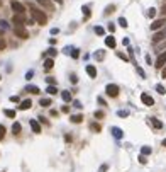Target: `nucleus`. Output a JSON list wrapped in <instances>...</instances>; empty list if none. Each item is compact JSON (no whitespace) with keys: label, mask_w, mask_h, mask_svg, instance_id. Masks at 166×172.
<instances>
[{"label":"nucleus","mask_w":166,"mask_h":172,"mask_svg":"<svg viewBox=\"0 0 166 172\" xmlns=\"http://www.w3.org/2000/svg\"><path fill=\"white\" fill-rule=\"evenodd\" d=\"M31 14H32V20L38 22V24H41V26H44V24L48 22V15H46L42 10L36 9L34 5H31Z\"/></svg>","instance_id":"nucleus-1"},{"label":"nucleus","mask_w":166,"mask_h":172,"mask_svg":"<svg viewBox=\"0 0 166 172\" xmlns=\"http://www.w3.org/2000/svg\"><path fill=\"white\" fill-rule=\"evenodd\" d=\"M165 39H166V27L156 31V32L153 34V44H158L159 41H165Z\"/></svg>","instance_id":"nucleus-2"},{"label":"nucleus","mask_w":166,"mask_h":172,"mask_svg":"<svg viewBox=\"0 0 166 172\" xmlns=\"http://www.w3.org/2000/svg\"><path fill=\"white\" fill-rule=\"evenodd\" d=\"M105 94H107L108 97H117L119 95V87L115 84H108L107 87H105Z\"/></svg>","instance_id":"nucleus-3"},{"label":"nucleus","mask_w":166,"mask_h":172,"mask_svg":"<svg viewBox=\"0 0 166 172\" xmlns=\"http://www.w3.org/2000/svg\"><path fill=\"white\" fill-rule=\"evenodd\" d=\"M14 32H15L17 38H22V39H27V38H29V32L26 31L24 26H15V27H14Z\"/></svg>","instance_id":"nucleus-4"},{"label":"nucleus","mask_w":166,"mask_h":172,"mask_svg":"<svg viewBox=\"0 0 166 172\" xmlns=\"http://www.w3.org/2000/svg\"><path fill=\"white\" fill-rule=\"evenodd\" d=\"M10 7L14 10V14H24V12H26V7H24L20 2H17V0H12V2H10Z\"/></svg>","instance_id":"nucleus-5"},{"label":"nucleus","mask_w":166,"mask_h":172,"mask_svg":"<svg viewBox=\"0 0 166 172\" xmlns=\"http://www.w3.org/2000/svg\"><path fill=\"white\" fill-rule=\"evenodd\" d=\"M163 27H166V19H158L151 24V31H154V32L159 31V29H163Z\"/></svg>","instance_id":"nucleus-6"},{"label":"nucleus","mask_w":166,"mask_h":172,"mask_svg":"<svg viewBox=\"0 0 166 172\" xmlns=\"http://www.w3.org/2000/svg\"><path fill=\"white\" fill-rule=\"evenodd\" d=\"M12 22H14L15 26H24V24H26V15H24V14H14Z\"/></svg>","instance_id":"nucleus-7"},{"label":"nucleus","mask_w":166,"mask_h":172,"mask_svg":"<svg viewBox=\"0 0 166 172\" xmlns=\"http://www.w3.org/2000/svg\"><path fill=\"white\" fill-rule=\"evenodd\" d=\"M165 65H166V51L161 53V55L156 58V65H154V67H156V68H163Z\"/></svg>","instance_id":"nucleus-8"},{"label":"nucleus","mask_w":166,"mask_h":172,"mask_svg":"<svg viewBox=\"0 0 166 172\" xmlns=\"http://www.w3.org/2000/svg\"><path fill=\"white\" fill-rule=\"evenodd\" d=\"M141 101H142V104H146V106H153L154 104V99L149 94H141Z\"/></svg>","instance_id":"nucleus-9"},{"label":"nucleus","mask_w":166,"mask_h":172,"mask_svg":"<svg viewBox=\"0 0 166 172\" xmlns=\"http://www.w3.org/2000/svg\"><path fill=\"white\" fill-rule=\"evenodd\" d=\"M36 2H38L39 5H42L44 9H48V10H54V5H53V4H51L49 0H36Z\"/></svg>","instance_id":"nucleus-10"},{"label":"nucleus","mask_w":166,"mask_h":172,"mask_svg":"<svg viewBox=\"0 0 166 172\" xmlns=\"http://www.w3.org/2000/svg\"><path fill=\"white\" fill-rule=\"evenodd\" d=\"M110 131H112V135H114V138H117V140H120V138L124 136V131H122L120 128H117V126H114Z\"/></svg>","instance_id":"nucleus-11"},{"label":"nucleus","mask_w":166,"mask_h":172,"mask_svg":"<svg viewBox=\"0 0 166 172\" xmlns=\"http://www.w3.org/2000/svg\"><path fill=\"white\" fill-rule=\"evenodd\" d=\"M31 106H32L31 99H26V101H22V102H20L19 109H20V111H27V109H31Z\"/></svg>","instance_id":"nucleus-12"},{"label":"nucleus","mask_w":166,"mask_h":172,"mask_svg":"<svg viewBox=\"0 0 166 172\" xmlns=\"http://www.w3.org/2000/svg\"><path fill=\"white\" fill-rule=\"evenodd\" d=\"M87 73H88V77L95 79V77H97V68H95L93 65H87Z\"/></svg>","instance_id":"nucleus-13"},{"label":"nucleus","mask_w":166,"mask_h":172,"mask_svg":"<svg viewBox=\"0 0 166 172\" xmlns=\"http://www.w3.org/2000/svg\"><path fill=\"white\" fill-rule=\"evenodd\" d=\"M29 124H31V128H32V131L34 133H41V126H39V123L36 121V119H31Z\"/></svg>","instance_id":"nucleus-14"},{"label":"nucleus","mask_w":166,"mask_h":172,"mask_svg":"<svg viewBox=\"0 0 166 172\" xmlns=\"http://www.w3.org/2000/svg\"><path fill=\"white\" fill-rule=\"evenodd\" d=\"M105 44H107L108 48H115V44H117V43H115V38H114V36H107V38H105Z\"/></svg>","instance_id":"nucleus-15"},{"label":"nucleus","mask_w":166,"mask_h":172,"mask_svg":"<svg viewBox=\"0 0 166 172\" xmlns=\"http://www.w3.org/2000/svg\"><path fill=\"white\" fill-rule=\"evenodd\" d=\"M149 121H151V124H153V126H154V128H156V130H159V128H163V123L159 121V119H158V118H151V119H149Z\"/></svg>","instance_id":"nucleus-16"},{"label":"nucleus","mask_w":166,"mask_h":172,"mask_svg":"<svg viewBox=\"0 0 166 172\" xmlns=\"http://www.w3.org/2000/svg\"><path fill=\"white\" fill-rule=\"evenodd\" d=\"M26 92H31V94H39V87L38 85H27L26 87Z\"/></svg>","instance_id":"nucleus-17"},{"label":"nucleus","mask_w":166,"mask_h":172,"mask_svg":"<svg viewBox=\"0 0 166 172\" xmlns=\"http://www.w3.org/2000/svg\"><path fill=\"white\" fill-rule=\"evenodd\" d=\"M61 99H63L65 102H69V101H71V92L63 91V92H61Z\"/></svg>","instance_id":"nucleus-18"},{"label":"nucleus","mask_w":166,"mask_h":172,"mask_svg":"<svg viewBox=\"0 0 166 172\" xmlns=\"http://www.w3.org/2000/svg\"><path fill=\"white\" fill-rule=\"evenodd\" d=\"M53 65H54V60H53V58H46V60H44V68H46V70H51Z\"/></svg>","instance_id":"nucleus-19"},{"label":"nucleus","mask_w":166,"mask_h":172,"mask_svg":"<svg viewBox=\"0 0 166 172\" xmlns=\"http://www.w3.org/2000/svg\"><path fill=\"white\" fill-rule=\"evenodd\" d=\"M20 130H22L20 123H14V124H12V133H14V135H19Z\"/></svg>","instance_id":"nucleus-20"},{"label":"nucleus","mask_w":166,"mask_h":172,"mask_svg":"<svg viewBox=\"0 0 166 172\" xmlns=\"http://www.w3.org/2000/svg\"><path fill=\"white\" fill-rule=\"evenodd\" d=\"M46 92H48L49 95H54V94L58 92V89H56V85H48V89H46Z\"/></svg>","instance_id":"nucleus-21"},{"label":"nucleus","mask_w":166,"mask_h":172,"mask_svg":"<svg viewBox=\"0 0 166 172\" xmlns=\"http://www.w3.org/2000/svg\"><path fill=\"white\" fill-rule=\"evenodd\" d=\"M39 104L42 106V107H49L51 106V99H48V97H44V99H41Z\"/></svg>","instance_id":"nucleus-22"},{"label":"nucleus","mask_w":166,"mask_h":172,"mask_svg":"<svg viewBox=\"0 0 166 172\" xmlns=\"http://www.w3.org/2000/svg\"><path fill=\"white\" fill-rule=\"evenodd\" d=\"M71 121L73 123H81L83 121V116H81V114H75V116H71Z\"/></svg>","instance_id":"nucleus-23"},{"label":"nucleus","mask_w":166,"mask_h":172,"mask_svg":"<svg viewBox=\"0 0 166 172\" xmlns=\"http://www.w3.org/2000/svg\"><path fill=\"white\" fill-rule=\"evenodd\" d=\"M151 152H153L151 147H142V148H141V153H142V155H151Z\"/></svg>","instance_id":"nucleus-24"},{"label":"nucleus","mask_w":166,"mask_h":172,"mask_svg":"<svg viewBox=\"0 0 166 172\" xmlns=\"http://www.w3.org/2000/svg\"><path fill=\"white\" fill-rule=\"evenodd\" d=\"M3 114H5L7 118H15V111H12V109H5Z\"/></svg>","instance_id":"nucleus-25"},{"label":"nucleus","mask_w":166,"mask_h":172,"mask_svg":"<svg viewBox=\"0 0 166 172\" xmlns=\"http://www.w3.org/2000/svg\"><path fill=\"white\" fill-rule=\"evenodd\" d=\"M156 91L159 92L161 95H165V94H166V89L163 87V85H161V84H158V85H156Z\"/></svg>","instance_id":"nucleus-26"},{"label":"nucleus","mask_w":166,"mask_h":172,"mask_svg":"<svg viewBox=\"0 0 166 172\" xmlns=\"http://www.w3.org/2000/svg\"><path fill=\"white\" fill-rule=\"evenodd\" d=\"M119 26H120V27H127V26H129L127 20H126V17H120V19H119Z\"/></svg>","instance_id":"nucleus-27"},{"label":"nucleus","mask_w":166,"mask_h":172,"mask_svg":"<svg viewBox=\"0 0 166 172\" xmlns=\"http://www.w3.org/2000/svg\"><path fill=\"white\" fill-rule=\"evenodd\" d=\"M93 56H95L97 60H102V58H103V51H102V50H98L97 53H93Z\"/></svg>","instance_id":"nucleus-28"},{"label":"nucleus","mask_w":166,"mask_h":172,"mask_svg":"<svg viewBox=\"0 0 166 172\" xmlns=\"http://www.w3.org/2000/svg\"><path fill=\"white\" fill-rule=\"evenodd\" d=\"M117 116H119V118H127V116H129V112L120 109V111H117Z\"/></svg>","instance_id":"nucleus-29"},{"label":"nucleus","mask_w":166,"mask_h":172,"mask_svg":"<svg viewBox=\"0 0 166 172\" xmlns=\"http://www.w3.org/2000/svg\"><path fill=\"white\" fill-rule=\"evenodd\" d=\"M56 53H58V51L54 50V48H49V50H48V55H49V58H53V56H56Z\"/></svg>","instance_id":"nucleus-30"},{"label":"nucleus","mask_w":166,"mask_h":172,"mask_svg":"<svg viewBox=\"0 0 166 172\" xmlns=\"http://www.w3.org/2000/svg\"><path fill=\"white\" fill-rule=\"evenodd\" d=\"M90 128H92L93 131H100V124H97V123H92V124H90Z\"/></svg>","instance_id":"nucleus-31"},{"label":"nucleus","mask_w":166,"mask_h":172,"mask_svg":"<svg viewBox=\"0 0 166 172\" xmlns=\"http://www.w3.org/2000/svg\"><path fill=\"white\" fill-rule=\"evenodd\" d=\"M9 27V24L5 22V20H0V31H3V29H7Z\"/></svg>","instance_id":"nucleus-32"},{"label":"nucleus","mask_w":166,"mask_h":172,"mask_svg":"<svg viewBox=\"0 0 166 172\" xmlns=\"http://www.w3.org/2000/svg\"><path fill=\"white\" fill-rule=\"evenodd\" d=\"M147 15H149V17H154V15H156V9H153V7H151V9L147 10Z\"/></svg>","instance_id":"nucleus-33"},{"label":"nucleus","mask_w":166,"mask_h":172,"mask_svg":"<svg viewBox=\"0 0 166 172\" xmlns=\"http://www.w3.org/2000/svg\"><path fill=\"white\" fill-rule=\"evenodd\" d=\"M81 10H83V15H85V17H90V9H88L87 5H85Z\"/></svg>","instance_id":"nucleus-34"},{"label":"nucleus","mask_w":166,"mask_h":172,"mask_svg":"<svg viewBox=\"0 0 166 172\" xmlns=\"http://www.w3.org/2000/svg\"><path fill=\"white\" fill-rule=\"evenodd\" d=\"M3 136H5V126H2V124H0V140H2Z\"/></svg>","instance_id":"nucleus-35"},{"label":"nucleus","mask_w":166,"mask_h":172,"mask_svg":"<svg viewBox=\"0 0 166 172\" xmlns=\"http://www.w3.org/2000/svg\"><path fill=\"white\" fill-rule=\"evenodd\" d=\"M95 32H97V34H100V36H102V34H103L105 31H103V27H100V26H97V27H95Z\"/></svg>","instance_id":"nucleus-36"},{"label":"nucleus","mask_w":166,"mask_h":172,"mask_svg":"<svg viewBox=\"0 0 166 172\" xmlns=\"http://www.w3.org/2000/svg\"><path fill=\"white\" fill-rule=\"evenodd\" d=\"M69 53H71V56H73V58H78V56H80L78 50H71V51H69Z\"/></svg>","instance_id":"nucleus-37"},{"label":"nucleus","mask_w":166,"mask_h":172,"mask_svg":"<svg viewBox=\"0 0 166 172\" xmlns=\"http://www.w3.org/2000/svg\"><path fill=\"white\" fill-rule=\"evenodd\" d=\"M107 169H108V165H107V164H103V165H100L98 172H107Z\"/></svg>","instance_id":"nucleus-38"},{"label":"nucleus","mask_w":166,"mask_h":172,"mask_svg":"<svg viewBox=\"0 0 166 172\" xmlns=\"http://www.w3.org/2000/svg\"><path fill=\"white\" fill-rule=\"evenodd\" d=\"M73 106H75L76 109H81V107H83V106H81V102H80V101H75V102H73Z\"/></svg>","instance_id":"nucleus-39"},{"label":"nucleus","mask_w":166,"mask_h":172,"mask_svg":"<svg viewBox=\"0 0 166 172\" xmlns=\"http://www.w3.org/2000/svg\"><path fill=\"white\" fill-rule=\"evenodd\" d=\"M46 80H48V84H49V85H54V84H56V80H54L53 77H48Z\"/></svg>","instance_id":"nucleus-40"},{"label":"nucleus","mask_w":166,"mask_h":172,"mask_svg":"<svg viewBox=\"0 0 166 172\" xmlns=\"http://www.w3.org/2000/svg\"><path fill=\"white\" fill-rule=\"evenodd\" d=\"M5 46H7V43H5V39H2V38H0V50H3Z\"/></svg>","instance_id":"nucleus-41"},{"label":"nucleus","mask_w":166,"mask_h":172,"mask_svg":"<svg viewBox=\"0 0 166 172\" xmlns=\"http://www.w3.org/2000/svg\"><path fill=\"white\" fill-rule=\"evenodd\" d=\"M117 56H119V58H122L124 61H127V60H129V58H127V56L124 55V53H117Z\"/></svg>","instance_id":"nucleus-42"},{"label":"nucleus","mask_w":166,"mask_h":172,"mask_svg":"<svg viewBox=\"0 0 166 172\" xmlns=\"http://www.w3.org/2000/svg\"><path fill=\"white\" fill-rule=\"evenodd\" d=\"M32 75H34V72H32V70H29L27 73H26V79L29 80V79H32Z\"/></svg>","instance_id":"nucleus-43"},{"label":"nucleus","mask_w":166,"mask_h":172,"mask_svg":"<svg viewBox=\"0 0 166 172\" xmlns=\"http://www.w3.org/2000/svg\"><path fill=\"white\" fill-rule=\"evenodd\" d=\"M110 12H114V5H108L107 9H105V14H110Z\"/></svg>","instance_id":"nucleus-44"},{"label":"nucleus","mask_w":166,"mask_h":172,"mask_svg":"<svg viewBox=\"0 0 166 172\" xmlns=\"http://www.w3.org/2000/svg\"><path fill=\"white\" fill-rule=\"evenodd\" d=\"M95 118H103V112L102 111H95Z\"/></svg>","instance_id":"nucleus-45"},{"label":"nucleus","mask_w":166,"mask_h":172,"mask_svg":"<svg viewBox=\"0 0 166 172\" xmlns=\"http://www.w3.org/2000/svg\"><path fill=\"white\" fill-rule=\"evenodd\" d=\"M137 73H139V75H141V77H144V70H142V68H141V67H137Z\"/></svg>","instance_id":"nucleus-46"},{"label":"nucleus","mask_w":166,"mask_h":172,"mask_svg":"<svg viewBox=\"0 0 166 172\" xmlns=\"http://www.w3.org/2000/svg\"><path fill=\"white\" fill-rule=\"evenodd\" d=\"M139 162H141V164H146V157H144V155H141V157H139Z\"/></svg>","instance_id":"nucleus-47"},{"label":"nucleus","mask_w":166,"mask_h":172,"mask_svg":"<svg viewBox=\"0 0 166 172\" xmlns=\"http://www.w3.org/2000/svg\"><path fill=\"white\" fill-rule=\"evenodd\" d=\"M108 31L114 32V31H115V26H114V24H108Z\"/></svg>","instance_id":"nucleus-48"},{"label":"nucleus","mask_w":166,"mask_h":172,"mask_svg":"<svg viewBox=\"0 0 166 172\" xmlns=\"http://www.w3.org/2000/svg\"><path fill=\"white\" fill-rule=\"evenodd\" d=\"M10 101H12V102H19V97H17V95H12V97H10Z\"/></svg>","instance_id":"nucleus-49"},{"label":"nucleus","mask_w":166,"mask_h":172,"mask_svg":"<svg viewBox=\"0 0 166 172\" xmlns=\"http://www.w3.org/2000/svg\"><path fill=\"white\" fill-rule=\"evenodd\" d=\"M58 32H59L58 27H53V29H51V34H58Z\"/></svg>","instance_id":"nucleus-50"},{"label":"nucleus","mask_w":166,"mask_h":172,"mask_svg":"<svg viewBox=\"0 0 166 172\" xmlns=\"http://www.w3.org/2000/svg\"><path fill=\"white\" fill-rule=\"evenodd\" d=\"M122 44H124V46H129V39H127V38H124V39H122Z\"/></svg>","instance_id":"nucleus-51"},{"label":"nucleus","mask_w":166,"mask_h":172,"mask_svg":"<svg viewBox=\"0 0 166 172\" xmlns=\"http://www.w3.org/2000/svg\"><path fill=\"white\" fill-rule=\"evenodd\" d=\"M161 77H163V79H166V65H165V68H163V72H161Z\"/></svg>","instance_id":"nucleus-52"},{"label":"nucleus","mask_w":166,"mask_h":172,"mask_svg":"<svg viewBox=\"0 0 166 172\" xmlns=\"http://www.w3.org/2000/svg\"><path fill=\"white\" fill-rule=\"evenodd\" d=\"M71 82H73V84H76V82H78V79H76V75H71Z\"/></svg>","instance_id":"nucleus-53"},{"label":"nucleus","mask_w":166,"mask_h":172,"mask_svg":"<svg viewBox=\"0 0 166 172\" xmlns=\"http://www.w3.org/2000/svg\"><path fill=\"white\" fill-rule=\"evenodd\" d=\"M163 14H166V5H163Z\"/></svg>","instance_id":"nucleus-54"},{"label":"nucleus","mask_w":166,"mask_h":172,"mask_svg":"<svg viewBox=\"0 0 166 172\" xmlns=\"http://www.w3.org/2000/svg\"><path fill=\"white\" fill-rule=\"evenodd\" d=\"M54 2H56V4H63V0H54Z\"/></svg>","instance_id":"nucleus-55"},{"label":"nucleus","mask_w":166,"mask_h":172,"mask_svg":"<svg viewBox=\"0 0 166 172\" xmlns=\"http://www.w3.org/2000/svg\"><path fill=\"white\" fill-rule=\"evenodd\" d=\"M163 147H166V140H163Z\"/></svg>","instance_id":"nucleus-56"},{"label":"nucleus","mask_w":166,"mask_h":172,"mask_svg":"<svg viewBox=\"0 0 166 172\" xmlns=\"http://www.w3.org/2000/svg\"><path fill=\"white\" fill-rule=\"evenodd\" d=\"M0 79H2V77H0Z\"/></svg>","instance_id":"nucleus-57"}]
</instances>
